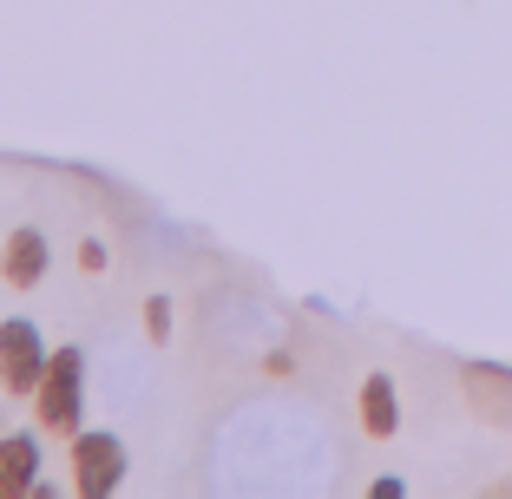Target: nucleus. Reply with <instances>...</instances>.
<instances>
[{"mask_svg":"<svg viewBox=\"0 0 512 499\" xmlns=\"http://www.w3.org/2000/svg\"><path fill=\"white\" fill-rule=\"evenodd\" d=\"M33 414L46 434H79V414H86V355L79 348H53V362L33 388Z\"/></svg>","mask_w":512,"mask_h":499,"instance_id":"nucleus-1","label":"nucleus"},{"mask_svg":"<svg viewBox=\"0 0 512 499\" xmlns=\"http://www.w3.org/2000/svg\"><path fill=\"white\" fill-rule=\"evenodd\" d=\"M125 486V440L119 434H73V493L112 499Z\"/></svg>","mask_w":512,"mask_h":499,"instance_id":"nucleus-2","label":"nucleus"},{"mask_svg":"<svg viewBox=\"0 0 512 499\" xmlns=\"http://www.w3.org/2000/svg\"><path fill=\"white\" fill-rule=\"evenodd\" d=\"M46 362H53V348L40 342V329H33L27 316L0 322V388L7 394H33L46 375Z\"/></svg>","mask_w":512,"mask_h":499,"instance_id":"nucleus-3","label":"nucleus"},{"mask_svg":"<svg viewBox=\"0 0 512 499\" xmlns=\"http://www.w3.org/2000/svg\"><path fill=\"white\" fill-rule=\"evenodd\" d=\"M46 263H53V243H46V230H33V224H20L14 237L0 243V276L14 289H33L46 276Z\"/></svg>","mask_w":512,"mask_h":499,"instance_id":"nucleus-4","label":"nucleus"},{"mask_svg":"<svg viewBox=\"0 0 512 499\" xmlns=\"http://www.w3.org/2000/svg\"><path fill=\"white\" fill-rule=\"evenodd\" d=\"M40 486V440L33 434H0V499Z\"/></svg>","mask_w":512,"mask_h":499,"instance_id":"nucleus-5","label":"nucleus"},{"mask_svg":"<svg viewBox=\"0 0 512 499\" xmlns=\"http://www.w3.org/2000/svg\"><path fill=\"white\" fill-rule=\"evenodd\" d=\"M362 434L368 440H394V434H401V394H394L388 375L362 381Z\"/></svg>","mask_w":512,"mask_h":499,"instance_id":"nucleus-6","label":"nucleus"},{"mask_svg":"<svg viewBox=\"0 0 512 499\" xmlns=\"http://www.w3.org/2000/svg\"><path fill=\"white\" fill-rule=\"evenodd\" d=\"M460 388H467V401L486 414V421L512 427V375H499V368H480V362H473L467 375H460Z\"/></svg>","mask_w":512,"mask_h":499,"instance_id":"nucleus-7","label":"nucleus"},{"mask_svg":"<svg viewBox=\"0 0 512 499\" xmlns=\"http://www.w3.org/2000/svg\"><path fill=\"white\" fill-rule=\"evenodd\" d=\"M145 335H151L158 348L171 342V303H165V296H151V303H145Z\"/></svg>","mask_w":512,"mask_h":499,"instance_id":"nucleus-8","label":"nucleus"},{"mask_svg":"<svg viewBox=\"0 0 512 499\" xmlns=\"http://www.w3.org/2000/svg\"><path fill=\"white\" fill-rule=\"evenodd\" d=\"M79 270H86V276L106 270V243H79Z\"/></svg>","mask_w":512,"mask_h":499,"instance_id":"nucleus-9","label":"nucleus"}]
</instances>
